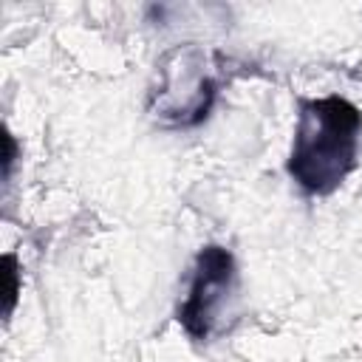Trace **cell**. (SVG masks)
<instances>
[{"label": "cell", "instance_id": "6da1fadb", "mask_svg": "<svg viewBox=\"0 0 362 362\" xmlns=\"http://www.w3.org/2000/svg\"><path fill=\"white\" fill-rule=\"evenodd\" d=\"M362 113L345 96L303 99L286 170L305 195H331L356 167Z\"/></svg>", "mask_w": 362, "mask_h": 362}, {"label": "cell", "instance_id": "7a4b0ae2", "mask_svg": "<svg viewBox=\"0 0 362 362\" xmlns=\"http://www.w3.org/2000/svg\"><path fill=\"white\" fill-rule=\"evenodd\" d=\"M218 96V76L209 51L195 42L175 45L156 62L147 90V113L167 127L201 124Z\"/></svg>", "mask_w": 362, "mask_h": 362}, {"label": "cell", "instance_id": "3957f363", "mask_svg": "<svg viewBox=\"0 0 362 362\" xmlns=\"http://www.w3.org/2000/svg\"><path fill=\"white\" fill-rule=\"evenodd\" d=\"M238 266L229 249L209 243L198 252L192 266V280L184 303L178 305V322L189 339L206 342L215 334V325L235 291Z\"/></svg>", "mask_w": 362, "mask_h": 362}]
</instances>
